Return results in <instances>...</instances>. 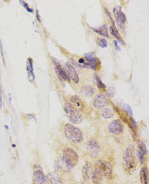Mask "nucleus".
Masks as SVG:
<instances>
[{
    "mask_svg": "<svg viewBox=\"0 0 149 184\" xmlns=\"http://www.w3.org/2000/svg\"><path fill=\"white\" fill-rule=\"evenodd\" d=\"M112 175V167L110 163L99 160L95 163L92 182L94 184H100L104 177L110 179Z\"/></svg>",
    "mask_w": 149,
    "mask_h": 184,
    "instance_id": "nucleus-1",
    "label": "nucleus"
},
{
    "mask_svg": "<svg viewBox=\"0 0 149 184\" xmlns=\"http://www.w3.org/2000/svg\"><path fill=\"white\" fill-rule=\"evenodd\" d=\"M79 155L76 152L70 148H67L63 150L62 157V165L64 170L71 171L78 162Z\"/></svg>",
    "mask_w": 149,
    "mask_h": 184,
    "instance_id": "nucleus-2",
    "label": "nucleus"
},
{
    "mask_svg": "<svg viewBox=\"0 0 149 184\" xmlns=\"http://www.w3.org/2000/svg\"><path fill=\"white\" fill-rule=\"evenodd\" d=\"M64 133L67 139L76 144L81 143L83 139L81 129L70 123H67L65 125Z\"/></svg>",
    "mask_w": 149,
    "mask_h": 184,
    "instance_id": "nucleus-3",
    "label": "nucleus"
},
{
    "mask_svg": "<svg viewBox=\"0 0 149 184\" xmlns=\"http://www.w3.org/2000/svg\"><path fill=\"white\" fill-rule=\"evenodd\" d=\"M64 110L68 119L71 123L78 124L82 121V116L79 111L72 106L70 103L66 104L64 107Z\"/></svg>",
    "mask_w": 149,
    "mask_h": 184,
    "instance_id": "nucleus-4",
    "label": "nucleus"
},
{
    "mask_svg": "<svg viewBox=\"0 0 149 184\" xmlns=\"http://www.w3.org/2000/svg\"><path fill=\"white\" fill-rule=\"evenodd\" d=\"M123 160L126 166L128 169H132L135 166L136 162L134 155V147L133 145L128 146L125 151Z\"/></svg>",
    "mask_w": 149,
    "mask_h": 184,
    "instance_id": "nucleus-5",
    "label": "nucleus"
},
{
    "mask_svg": "<svg viewBox=\"0 0 149 184\" xmlns=\"http://www.w3.org/2000/svg\"><path fill=\"white\" fill-rule=\"evenodd\" d=\"M34 179L35 184H49L47 178L46 177L40 166H35Z\"/></svg>",
    "mask_w": 149,
    "mask_h": 184,
    "instance_id": "nucleus-6",
    "label": "nucleus"
},
{
    "mask_svg": "<svg viewBox=\"0 0 149 184\" xmlns=\"http://www.w3.org/2000/svg\"><path fill=\"white\" fill-rule=\"evenodd\" d=\"M87 150L88 153L91 157H96L100 152V148L98 142L94 140H90L87 142Z\"/></svg>",
    "mask_w": 149,
    "mask_h": 184,
    "instance_id": "nucleus-7",
    "label": "nucleus"
},
{
    "mask_svg": "<svg viewBox=\"0 0 149 184\" xmlns=\"http://www.w3.org/2000/svg\"><path fill=\"white\" fill-rule=\"evenodd\" d=\"M109 132L115 135L121 134L124 130V126L121 122L118 119L112 122L108 126Z\"/></svg>",
    "mask_w": 149,
    "mask_h": 184,
    "instance_id": "nucleus-8",
    "label": "nucleus"
},
{
    "mask_svg": "<svg viewBox=\"0 0 149 184\" xmlns=\"http://www.w3.org/2000/svg\"><path fill=\"white\" fill-rule=\"evenodd\" d=\"M94 171V170L91 163L86 162L82 170L83 178L86 181L92 179Z\"/></svg>",
    "mask_w": 149,
    "mask_h": 184,
    "instance_id": "nucleus-9",
    "label": "nucleus"
},
{
    "mask_svg": "<svg viewBox=\"0 0 149 184\" xmlns=\"http://www.w3.org/2000/svg\"><path fill=\"white\" fill-rule=\"evenodd\" d=\"M54 69H55V72L57 74L58 78L61 80L66 81H70V79L68 76L67 73L65 70L60 64L57 62H54Z\"/></svg>",
    "mask_w": 149,
    "mask_h": 184,
    "instance_id": "nucleus-10",
    "label": "nucleus"
},
{
    "mask_svg": "<svg viewBox=\"0 0 149 184\" xmlns=\"http://www.w3.org/2000/svg\"><path fill=\"white\" fill-rule=\"evenodd\" d=\"M113 12L118 25L120 28H122L126 21L125 14L122 11L121 8L119 10L115 8H114Z\"/></svg>",
    "mask_w": 149,
    "mask_h": 184,
    "instance_id": "nucleus-11",
    "label": "nucleus"
},
{
    "mask_svg": "<svg viewBox=\"0 0 149 184\" xmlns=\"http://www.w3.org/2000/svg\"><path fill=\"white\" fill-rule=\"evenodd\" d=\"M66 71L69 77L76 84L79 83V78L78 75L76 71L74 68L69 63L66 64Z\"/></svg>",
    "mask_w": 149,
    "mask_h": 184,
    "instance_id": "nucleus-12",
    "label": "nucleus"
},
{
    "mask_svg": "<svg viewBox=\"0 0 149 184\" xmlns=\"http://www.w3.org/2000/svg\"><path fill=\"white\" fill-rule=\"evenodd\" d=\"M108 104L107 100L105 96L102 94L97 95L93 100V106L96 108H104Z\"/></svg>",
    "mask_w": 149,
    "mask_h": 184,
    "instance_id": "nucleus-13",
    "label": "nucleus"
},
{
    "mask_svg": "<svg viewBox=\"0 0 149 184\" xmlns=\"http://www.w3.org/2000/svg\"><path fill=\"white\" fill-rule=\"evenodd\" d=\"M71 106L79 111L82 110L84 108L83 103L76 95L72 96L70 99Z\"/></svg>",
    "mask_w": 149,
    "mask_h": 184,
    "instance_id": "nucleus-14",
    "label": "nucleus"
},
{
    "mask_svg": "<svg viewBox=\"0 0 149 184\" xmlns=\"http://www.w3.org/2000/svg\"><path fill=\"white\" fill-rule=\"evenodd\" d=\"M27 70L28 72V79L30 82L33 83L35 79V76L33 72V60L31 58H28L27 62Z\"/></svg>",
    "mask_w": 149,
    "mask_h": 184,
    "instance_id": "nucleus-15",
    "label": "nucleus"
},
{
    "mask_svg": "<svg viewBox=\"0 0 149 184\" xmlns=\"http://www.w3.org/2000/svg\"><path fill=\"white\" fill-rule=\"evenodd\" d=\"M47 178L51 184H62V181L60 176L55 172L49 173L48 175Z\"/></svg>",
    "mask_w": 149,
    "mask_h": 184,
    "instance_id": "nucleus-16",
    "label": "nucleus"
},
{
    "mask_svg": "<svg viewBox=\"0 0 149 184\" xmlns=\"http://www.w3.org/2000/svg\"><path fill=\"white\" fill-rule=\"evenodd\" d=\"M100 64V61L97 58H93L90 61H88L86 63H84L83 68H88L93 70H95Z\"/></svg>",
    "mask_w": 149,
    "mask_h": 184,
    "instance_id": "nucleus-17",
    "label": "nucleus"
},
{
    "mask_svg": "<svg viewBox=\"0 0 149 184\" xmlns=\"http://www.w3.org/2000/svg\"><path fill=\"white\" fill-rule=\"evenodd\" d=\"M110 32L112 36L116 38L118 41L122 45H125L126 43L122 39L120 35L118 30L116 28L115 26H110Z\"/></svg>",
    "mask_w": 149,
    "mask_h": 184,
    "instance_id": "nucleus-18",
    "label": "nucleus"
},
{
    "mask_svg": "<svg viewBox=\"0 0 149 184\" xmlns=\"http://www.w3.org/2000/svg\"><path fill=\"white\" fill-rule=\"evenodd\" d=\"M92 29L93 30L94 32L97 33L99 34L101 36H103L109 38V36L108 34V27L106 25H104L101 27H99L98 29L96 28H92Z\"/></svg>",
    "mask_w": 149,
    "mask_h": 184,
    "instance_id": "nucleus-19",
    "label": "nucleus"
},
{
    "mask_svg": "<svg viewBox=\"0 0 149 184\" xmlns=\"http://www.w3.org/2000/svg\"><path fill=\"white\" fill-rule=\"evenodd\" d=\"M81 92L85 96L90 97L94 94L95 90L90 86H85L82 88Z\"/></svg>",
    "mask_w": 149,
    "mask_h": 184,
    "instance_id": "nucleus-20",
    "label": "nucleus"
},
{
    "mask_svg": "<svg viewBox=\"0 0 149 184\" xmlns=\"http://www.w3.org/2000/svg\"><path fill=\"white\" fill-rule=\"evenodd\" d=\"M140 181L142 184H147L148 176L147 168L143 167L141 168L140 173Z\"/></svg>",
    "mask_w": 149,
    "mask_h": 184,
    "instance_id": "nucleus-21",
    "label": "nucleus"
},
{
    "mask_svg": "<svg viewBox=\"0 0 149 184\" xmlns=\"http://www.w3.org/2000/svg\"><path fill=\"white\" fill-rule=\"evenodd\" d=\"M101 114L105 119L111 118L113 116V113L111 109L109 108H104L101 111Z\"/></svg>",
    "mask_w": 149,
    "mask_h": 184,
    "instance_id": "nucleus-22",
    "label": "nucleus"
},
{
    "mask_svg": "<svg viewBox=\"0 0 149 184\" xmlns=\"http://www.w3.org/2000/svg\"><path fill=\"white\" fill-rule=\"evenodd\" d=\"M137 145H138V148L140 149V151L142 152L144 154H146L147 153V149L146 146L145 145L144 142L139 141L137 142Z\"/></svg>",
    "mask_w": 149,
    "mask_h": 184,
    "instance_id": "nucleus-23",
    "label": "nucleus"
},
{
    "mask_svg": "<svg viewBox=\"0 0 149 184\" xmlns=\"http://www.w3.org/2000/svg\"><path fill=\"white\" fill-rule=\"evenodd\" d=\"M95 80L98 88L101 90H105L106 88V86L104 84V83L99 78L98 76L95 77Z\"/></svg>",
    "mask_w": 149,
    "mask_h": 184,
    "instance_id": "nucleus-24",
    "label": "nucleus"
},
{
    "mask_svg": "<svg viewBox=\"0 0 149 184\" xmlns=\"http://www.w3.org/2000/svg\"><path fill=\"white\" fill-rule=\"evenodd\" d=\"M97 43L98 45L102 48L107 47L108 45L107 42L105 39H98L97 40Z\"/></svg>",
    "mask_w": 149,
    "mask_h": 184,
    "instance_id": "nucleus-25",
    "label": "nucleus"
},
{
    "mask_svg": "<svg viewBox=\"0 0 149 184\" xmlns=\"http://www.w3.org/2000/svg\"><path fill=\"white\" fill-rule=\"evenodd\" d=\"M144 154L141 152L140 151H137V156L138 157V160L141 164H143L144 161Z\"/></svg>",
    "mask_w": 149,
    "mask_h": 184,
    "instance_id": "nucleus-26",
    "label": "nucleus"
},
{
    "mask_svg": "<svg viewBox=\"0 0 149 184\" xmlns=\"http://www.w3.org/2000/svg\"><path fill=\"white\" fill-rule=\"evenodd\" d=\"M20 4L26 9V10H27L28 12H30V13H33L34 11H33V9L29 8V5H28V4L26 3L25 2H24V1H20Z\"/></svg>",
    "mask_w": 149,
    "mask_h": 184,
    "instance_id": "nucleus-27",
    "label": "nucleus"
},
{
    "mask_svg": "<svg viewBox=\"0 0 149 184\" xmlns=\"http://www.w3.org/2000/svg\"><path fill=\"white\" fill-rule=\"evenodd\" d=\"M94 56V52H88V53L85 54V57L86 60H87L88 61H90V60L93 59V58H95Z\"/></svg>",
    "mask_w": 149,
    "mask_h": 184,
    "instance_id": "nucleus-28",
    "label": "nucleus"
},
{
    "mask_svg": "<svg viewBox=\"0 0 149 184\" xmlns=\"http://www.w3.org/2000/svg\"><path fill=\"white\" fill-rule=\"evenodd\" d=\"M123 108H124L125 110L127 112L129 115L131 116L132 115V109L129 105L125 104L123 106Z\"/></svg>",
    "mask_w": 149,
    "mask_h": 184,
    "instance_id": "nucleus-29",
    "label": "nucleus"
},
{
    "mask_svg": "<svg viewBox=\"0 0 149 184\" xmlns=\"http://www.w3.org/2000/svg\"><path fill=\"white\" fill-rule=\"evenodd\" d=\"M115 93V89H113V87H110L109 90V95L111 96V97H113Z\"/></svg>",
    "mask_w": 149,
    "mask_h": 184,
    "instance_id": "nucleus-30",
    "label": "nucleus"
},
{
    "mask_svg": "<svg viewBox=\"0 0 149 184\" xmlns=\"http://www.w3.org/2000/svg\"><path fill=\"white\" fill-rule=\"evenodd\" d=\"M105 11H106V13H107V14L108 16H109V17L110 18L111 20L113 22V24L114 26H115L113 20V17H112L111 14L110 12L107 9L105 8Z\"/></svg>",
    "mask_w": 149,
    "mask_h": 184,
    "instance_id": "nucleus-31",
    "label": "nucleus"
},
{
    "mask_svg": "<svg viewBox=\"0 0 149 184\" xmlns=\"http://www.w3.org/2000/svg\"><path fill=\"white\" fill-rule=\"evenodd\" d=\"M114 44L115 46L116 49L118 51H120L121 49L120 47L119 46L118 44V42L116 40L113 41Z\"/></svg>",
    "mask_w": 149,
    "mask_h": 184,
    "instance_id": "nucleus-32",
    "label": "nucleus"
},
{
    "mask_svg": "<svg viewBox=\"0 0 149 184\" xmlns=\"http://www.w3.org/2000/svg\"><path fill=\"white\" fill-rule=\"evenodd\" d=\"M36 18L38 21H39L40 22H41V19L40 15L39 14V11H38V10L36 11Z\"/></svg>",
    "mask_w": 149,
    "mask_h": 184,
    "instance_id": "nucleus-33",
    "label": "nucleus"
},
{
    "mask_svg": "<svg viewBox=\"0 0 149 184\" xmlns=\"http://www.w3.org/2000/svg\"><path fill=\"white\" fill-rule=\"evenodd\" d=\"M2 92L0 89V107L2 108Z\"/></svg>",
    "mask_w": 149,
    "mask_h": 184,
    "instance_id": "nucleus-34",
    "label": "nucleus"
},
{
    "mask_svg": "<svg viewBox=\"0 0 149 184\" xmlns=\"http://www.w3.org/2000/svg\"><path fill=\"white\" fill-rule=\"evenodd\" d=\"M79 64H84V60L83 58H81L79 60Z\"/></svg>",
    "mask_w": 149,
    "mask_h": 184,
    "instance_id": "nucleus-35",
    "label": "nucleus"
},
{
    "mask_svg": "<svg viewBox=\"0 0 149 184\" xmlns=\"http://www.w3.org/2000/svg\"><path fill=\"white\" fill-rule=\"evenodd\" d=\"M131 120L132 121V123H133V124H134V125H135V126H137V125L136 121H135L134 120V119H133L132 117H131Z\"/></svg>",
    "mask_w": 149,
    "mask_h": 184,
    "instance_id": "nucleus-36",
    "label": "nucleus"
},
{
    "mask_svg": "<svg viewBox=\"0 0 149 184\" xmlns=\"http://www.w3.org/2000/svg\"><path fill=\"white\" fill-rule=\"evenodd\" d=\"M9 100H10V101H11V94H9Z\"/></svg>",
    "mask_w": 149,
    "mask_h": 184,
    "instance_id": "nucleus-37",
    "label": "nucleus"
},
{
    "mask_svg": "<svg viewBox=\"0 0 149 184\" xmlns=\"http://www.w3.org/2000/svg\"><path fill=\"white\" fill-rule=\"evenodd\" d=\"M5 127L6 128H7V129H8L9 128L8 126L6 125H5Z\"/></svg>",
    "mask_w": 149,
    "mask_h": 184,
    "instance_id": "nucleus-38",
    "label": "nucleus"
}]
</instances>
